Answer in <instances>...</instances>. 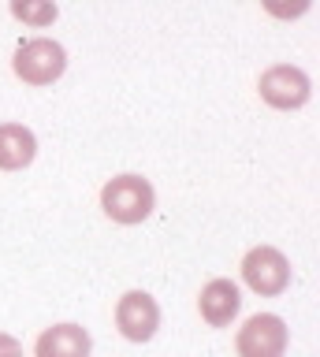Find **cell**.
<instances>
[{
  "label": "cell",
  "mask_w": 320,
  "mask_h": 357,
  "mask_svg": "<svg viewBox=\"0 0 320 357\" xmlns=\"http://www.w3.org/2000/svg\"><path fill=\"white\" fill-rule=\"evenodd\" d=\"M153 205H157V194H153V183L142 175H116L108 178L105 190H101V208L108 220L123 223V227H130V223H142L153 216Z\"/></svg>",
  "instance_id": "1"
},
{
  "label": "cell",
  "mask_w": 320,
  "mask_h": 357,
  "mask_svg": "<svg viewBox=\"0 0 320 357\" xmlns=\"http://www.w3.org/2000/svg\"><path fill=\"white\" fill-rule=\"evenodd\" d=\"M12 71L23 78L26 86H52L63 71H68V52H63V45L52 41V38H30L15 49Z\"/></svg>",
  "instance_id": "2"
},
{
  "label": "cell",
  "mask_w": 320,
  "mask_h": 357,
  "mask_svg": "<svg viewBox=\"0 0 320 357\" xmlns=\"http://www.w3.org/2000/svg\"><path fill=\"white\" fill-rule=\"evenodd\" d=\"M242 283L261 298H280L291 287V261L275 245H253L242 257Z\"/></svg>",
  "instance_id": "3"
},
{
  "label": "cell",
  "mask_w": 320,
  "mask_h": 357,
  "mask_svg": "<svg viewBox=\"0 0 320 357\" xmlns=\"http://www.w3.org/2000/svg\"><path fill=\"white\" fill-rule=\"evenodd\" d=\"M257 93L268 108H280V112H294L302 108L309 97H313V82L302 67L294 63H272L268 71L261 75L257 82Z\"/></svg>",
  "instance_id": "4"
},
{
  "label": "cell",
  "mask_w": 320,
  "mask_h": 357,
  "mask_svg": "<svg viewBox=\"0 0 320 357\" xmlns=\"http://www.w3.org/2000/svg\"><path fill=\"white\" fill-rule=\"evenodd\" d=\"M287 342H291V331H287L283 317H275V312H257V317H250L235 335L238 357H283Z\"/></svg>",
  "instance_id": "5"
},
{
  "label": "cell",
  "mask_w": 320,
  "mask_h": 357,
  "mask_svg": "<svg viewBox=\"0 0 320 357\" xmlns=\"http://www.w3.org/2000/svg\"><path fill=\"white\" fill-rule=\"evenodd\" d=\"M116 328L130 342H149L160 328V305L146 290H127L116 301Z\"/></svg>",
  "instance_id": "6"
},
{
  "label": "cell",
  "mask_w": 320,
  "mask_h": 357,
  "mask_svg": "<svg viewBox=\"0 0 320 357\" xmlns=\"http://www.w3.org/2000/svg\"><path fill=\"white\" fill-rule=\"evenodd\" d=\"M197 309H201V320L208 324V328H227V324L238 317V309H242V294H238V287L231 283V279L216 275V279H208V283L201 287Z\"/></svg>",
  "instance_id": "7"
},
{
  "label": "cell",
  "mask_w": 320,
  "mask_h": 357,
  "mask_svg": "<svg viewBox=\"0 0 320 357\" xmlns=\"http://www.w3.org/2000/svg\"><path fill=\"white\" fill-rule=\"evenodd\" d=\"M93 339L79 324H52L38 335L34 357H90Z\"/></svg>",
  "instance_id": "8"
},
{
  "label": "cell",
  "mask_w": 320,
  "mask_h": 357,
  "mask_svg": "<svg viewBox=\"0 0 320 357\" xmlns=\"http://www.w3.org/2000/svg\"><path fill=\"white\" fill-rule=\"evenodd\" d=\"M38 156V138L23 123H0V172H23Z\"/></svg>",
  "instance_id": "9"
},
{
  "label": "cell",
  "mask_w": 320,
  "mask_h": 357,
  "mask_svg": "<svg viewBox=\"0 0 320 357\" xmlns=\"http://www.w3.org/2000/svg\"><path fill=\"white\" fill-rule=\"evenodd\" d=\"M8 8H12V15L19 22H26V26H52L60 15V8L52 4V0H8Z\"/></svg>",
  "instance_id": "10"
},
{
  "label": "cell",
  "mask_w": 320,
  "mask_h": 357,
  "mask_svg": "<svg viewBox=\"0 0 320 357\" xmlns=\"http://www.w3.org/2000/svg\"><path fill=\"white\" fill-rule=\"evenodd\" d=\"M261 8L268 11L272 19H283V22H291V19H302L309 8H313V0H261Z\"/></svg>",
  "instance_id": "11"
},
{
  "label": "cell",
  "mask_w": 320,
  "mask_h": 357,
  "mask_svg": "<svg viewBox=\"0 0 320 357\" xmlns=\"http://www.w3.org/2000/svg\"><path fill=\"white\" fill-rule=\"evenodd\" d=\"M0 357H23V342H19L15 335L0 331Z\"/></svg>",
  "instance_id": "12"
}]
</instances>
